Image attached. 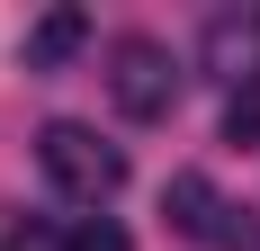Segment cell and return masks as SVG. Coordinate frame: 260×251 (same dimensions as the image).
<instances>
[{
	"label": "cell",
	"mask_w": 260,
	"mask_h": 251,
	"mask_svg": "<svg viewBox=\"0 0 260 251\" xmlns=\"http://www.w3.org/2000/svg\"><path fill=\"white\" fill-rule=\"evenodd\" d=\"M36 171H45L54 189H63V198L99 206V198H117V189H126V152H117V144H99L90 125L54 117L45 135H36Z\"/></svg>",
	"instance_id": "cell-1"
},
{
	"label": "cell",
	"mask_w": 260,
	"mask_h": 251,
	"mask_svg": "<svg viewBox=\"0 0 260 251\" xmlns=\"http://www.w3.org/2000/svg\"><path fill=\"white\" fill-rule=\"evenodd\" d=\"M63 251H135V242H126V225L90 215V225H72V233H63Z\"/></svg>",
	"instance_id": "cell-8"
},
{
	"label": "cell",
	"mask_w": 260,
	"mask_h": 251,
	"mask_svg": "<svg viewBox=\"0 0 260 251\" xmlns=\"http://www.w3.org/2000/svg\"><path fill=\"white\" fill-rule=\"evenodd\" d=\"M9 251H63V233H45V225H18V233H9Z\"/></svg>",
	"instance_id": "cell-9"
},
{
	"label": "cell",
	"mask_w": 260,
	"mask_h": 251,
	"mask_svg": "<svg viewBox=\"0 0 260 251\" xmlns=\"http://www.w3.org/2000/svg\"><path fill=\"white\" fill-rule=\"evenodd\" d=\"M198 63H207L215 81L251 90V81H260V9H215L207 36H198Z\"/></svg>",
	"instance_id": "cell-3"
},
{
	"label": "cell",
	"mask_w": 260,
	"mask_h": 251,
	"mask_svg": "<svg viewBox=\"0 0 260 251\" xmlns=\"http://www.w3.org/2000/svg\"><path fill=\"white\" fill-rule=\"evenodd\" d=\"M81 36H90V18H81V9H54V18H36V36H27V63L54 72V63H72V54H81Z\"/></svg>",
	"instance_id": "cell-4"
},
{
	"label": "cell",
	"mask_w": 260,
	"mask_h": 251,
	"mask_svg": "<svg viewBox=\"0 0 260 251\" xmlns=\"http://www.w3.org/2000/svg\"><path fill=\"white\" fill-rule=\"evenodd\" d=\"M207 242H215V251H260V215H251V206H224Z\"/></svg>",
	"instance_id": "cell-7"
},
{
	"label": "cell",
	"mask_w": 260,
	"mask_h": 251,
	"mask_svg": "<svg viewBox=\"0 0 260 251\" xmlns=\"http://www.w3.org/2000/svg\"><path fill=\"white\" fill-rule=\"evenodd\" d=\"M161 206H171V225H180V233H198V242H207V233H215V215H224V198H215L198 171H180V179H171V198H161Z\"/></svg>",
	"instance_id": "cell-5"
},
{
	"label": "cell",
	"mask_w": 260,
	"mask_h": 251,
	"mask_svg": "<svg viewBox=\"0 0 260 251\" xmlns=\"http://www.w3.org/2000/svg\"><path fill=\"white\" fill-rule=\"evenodd\" d=\"M224 144H242V152L260 144V81H251V90H234V99H224Z\"/></svg>",
	"instance_id": "cell-6"
},
{
	"label": "cell",
	"mask_w": 260,
	"mask_h": 251,
	"mask_svg": "<svg viewBox=\"0 0 260 251\" xmlns=\"http://www.w3.org/2000/svg\"><path fill=\"white\" fill-rule=\"evenodd\" d=\"M108 99H117V117H135V125L171 117V99H180L171 45H161V36H117V45H108Z\"/></svg>",
	"instance_id": "cell-2"
}]
</instances>
